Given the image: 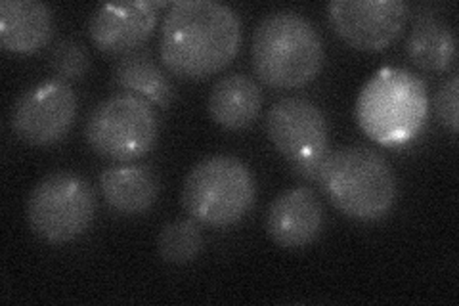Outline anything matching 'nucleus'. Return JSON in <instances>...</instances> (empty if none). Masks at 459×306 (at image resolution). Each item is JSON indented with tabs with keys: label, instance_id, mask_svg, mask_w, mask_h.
Here are the masks:
<instances>
[{
	"label": "nucleus",
	"instance_id": "nucleus-17",
	"mask_svg": "<svg viewBox=\"0 0 459 306\" xmlns=\"http://www.w3.org/2000/svg\"><path fill=\"white\" fill-rule=\"evenodd\" d=\"M406 48L415 66L442 73L450 69L455 60V35L450 25L427 18L415 23Z\"/></svg>",
	"mask_w": 459,
	"mask_h": 306
},
{
	"label": "nucleus",
	"instance_id": "nucleus-8",
	"mask_svg": "<svg viewBox=\"0 0 459 306\" xmlns=\"http://www.w3.org/2000/svg\"><path fill=\"white\" fill-rule=\"evenodd\" d=\"M266 133L291 169L318 182L329 152V128L322 109L307 98H281L266 115Z\"/></svg>",
	"mask_w": 459,
	"mask_h": 306
},
{
	"label": "nucleus",
	"instance_id": "nucleus-11",
	"mask_svg": "<svg viewBox=\"0 0 459 306\" xmlns=\"http://www.w3.org/2000/svg\"><path fill=\"white\" fill-rule=\"evenodd\" d=\"M165 3L128 0V3L102 4L91 18V39L108 54L133 52L146 42L157 23V10Z\"/></svg>",
	"mask_w": 459,
	"mask_h": 306
},
{
	"label": "nucleus",
	"instance_id": "nucleus-2",
	"mask_svg": "<svg viewBox=\"0 0 459 306\" xmlns=\"http://www.w3.org/2000/svg\"><path fill=\"white\" fill-rule=\"evenodd\" d=\"M251 60L256 77L272 89H300L320 73L324 45L310 20L293 10H278L256 25Z\"/></svg>",
	"mask_w": 459,
	"mask_h": 306
},
{
	"label": "nucleus",
	"instance_id": "nucleus-4",
	"mask_svg": "<svg viewBox=\"0 0 459 306\" xmlns=\"http://www.w3.org/2000/svg\"><path fill=\"white\" fill-rule=\"evenodd\" d=\"M429 113L423 81L406 69H379L356 101V119L368 138L386 148L418 136Z\"/></svg>",
	"mask_w": 459,
	"mask_h": 306
},
{
	"label": "nucleus",
	"instance_id": "nucleus-5",
	"mask_svg": "<svg viewBox=\"0 0 459 306\" xmlns=\"http://www.w3.org/2000/svg\"><path fill=\"white\" fill-rule=\"evenodd\" d=\"M256 196L249 167L232 155H214L197 163L182 186V205L194 221L226 228L246 216Z\"/></svg>",
	"mask_w": 459,
	"mask_h": 306
},
{
	"label": "nucleus",
	"instance_id": "nucleus-16",
	"mask_svg": "<svg viewBox=\"0 0 459 306\" xmlns=\"http://www.w3.org/2000/svg\"><path fill=\"white\" fill-rule=\"evenodd\" d=\"M113 81L119 89L146 100L150 106L167 108L175 100V86L148 56L131 54L115 66Z\"/></svg>",
	"mask_w": 459,
	"mask_h": 306
},
{
	"label": "nucleus",
	"instance_id": "nucleus-18",
	"mask_svg": "<svg viewBox=\"0 0 459 306\" xmlns=\"http://www.w3.org/2000/svg\"><path fill=\"white\" fill-rule=\"evenodd\" d=\"M157 249L161 258L170 265H188L204 249V232L195 221L180 218L163 226L157 240Z\"/></svg>",
	"mask_w": 459,
	"mask_h": 306
},
{
	"label": "nucleus",
	"instance_id": "nucleus-6",
	"mask_svg": "<svg viewBox=\"0 0 459 306\" xmlns=\"http://www.w3.org/2000/svg\"><path fill=\"white\" fill-rule=\"evenodd\" d=\"M92 186L71 172L42 179L27 197L25 214L33 234L48 243H67L84 234L94 221Z\"/></svg>",
	"mask_w": 459,
	"mask_h": 306
},
{
	"label": "nucleus",
	"instance_id": "nucleus-10",
	"mask_svg": "<svg viewBox=\"0 0 459 306\" xmlns=\"http://www.w3.org/2000/svg\"><path fill=\"white\" fill-rule=\"evenodd\" d=\"M77 115V96L60 79L45 81L27 91L12 109V130L31 145L60 142Z\"/></svg>",
	"mask_w": 459,
	"mask_h": 306
},
{
	"label": "nucleus",
	"instance_id": "nucleus-14",
	"mask_svg": "<svg viewBox=\"0 0 459 306\" xmlns=\"http://www.w3.org/2000/svg\"><path fill=\"white\" fill-rule=\"evenodd\" d=\"M263 108L261 86L247 75L232 73L214 83L209 94V113L212 121L226 130L251 127Z\"/></svg>",
	"mask_w": 459,
	"mask_h": 306
},
{
	"label": "nucleus",
	"instance_id": "nucleus-7",
	"mask_svg": "<svg viewBox=\"0 0 459 306\" xmlns=\"http://www.w3.org/2000/svg\"><path fill=\"white\" fill-rule=\"evenodd\" d=\"M84 135L96 153L126 163L152 152L160 135V123L146 100L117 94L98 104Z\"/></svg>",
	"mask_w": 459,
	"mask_h": 306
},
{
	"label": "nucleus",
	"instance_id": "nucleus-3",
	"mask_svg": "<svg viewBox=\"0 0 459 306\" xmlns=\"http://www.w3.org/2000/svg\"><path fill=\"white\" fill-rule=\"evenodd\" d=\"M318 184L342 214L360 223L379 221L396 201V179L389 162L364 145L329 150Z\"/></svg>",
	"mask_w": 459,
	"mask_h": 306
},
{
	"label": "nucleus",
	"instance_id": "nucleus-9",
	"mask_svg": "<svg viewBox=\"0 0 459 306\" xmlns=\"http://www.w3.org/2000/svg\"><path fill=\"white\" fill-rule=\"evenodd\" d=\"M335 33L356 50H385L400 37L408 20L402 0H333L327 6Z\"/></svg>",
	"mask_w": 459,
	"mask_h": 306
},
{
	"label": "nucleus",
	"instance_id": "nucleus-1",
	"mask_svg": "<svg viewBox=\"0 0 459 306\" xmlns=\"http://www.w3.org/2000/svg\"><path fill=\"white\" fill-rule=\"evenodd\" d=\"M241 23L232 8L214 0H178L161 27V60L184 79H207L234 60Z\"/></svg>",
	"mask_w": 459,
	"mask_h": 306
},
{
	"label": "nucleus",
	"instance_id": "nucleus-15",
	"mask_svg": "<svg viewBox=\"0 0 459 306\" xmlns=\"http://www.w3.org/2000/svg\"><path fill=\"white\" fill-rule=\"evenodd\" d=\"M100 188L108 205L121 214L146 213L160 196V180L150 167L119 165L100 174Z\"/></svg>",
	"mask_w": 459,
	"mask_h": 306
},
{
	"label": "nucleus",
	"instance_id": "nucleus-19",
	"mask_svg": "<svg viewBox=\"0 0 459 306\" xmlns=\"http://www.w3.org/2000/svg\"><path fill=\"white\" fill-rule=\"evenodd\" d=\"M50 69L60 81H81L91 69V57L81 42L64 39L56 42L48 56Z\"/></svg>",
	"mask_w": 459,
	"mask_h": 306
},
{
	"label": "nucleus",
	"instance_id": "nucleus-12",
	"mask_svg": "<svg viewBox=\"0 0 459 306\" xmlns=\"http://www.w3.org/2000/svg\"><path fill=\"white\" fill-rule=\"evenodd\" d=\"M324 205L314 189L307 186L281 192L270 203L266 232L283 249H303L318 240L324 228Z\"/></svg>",
	"mask_w": 459,
	"mask_h": 306
},
{
	"label": "nucleus",
	"instance_id": "nucleus-20",
	"mask_svg": "<svg viewBox=\"0 0 459 306\" xmlns=\"http://www.w3.org/2000/svg\"><path fill=\"white\" fill-rule=\"evenodd\" d=\"M457 96H459V77L454 75L450 81H446L440 86V91L437 92V98H435V108L440 121L446 125L454 135L459 128V115H457L459 98Z\"/></svg>",
	"mask_w": 459,
	"mask_h": 306
},
{
	"label": "nucleus",
	"instance_id": "nucleus-13",
	"mask_svg": "<svg viewBox=\"0 0 459 306\" xmlns=\"http://www.w3.org/2000/svg\"><path fill=\"white\" fill-rule=\"evenodd\" d=\"M52 10L37 0L0 3V45L8 52L31 54L47 47L52 37Z\"/></svg>",
	"mask_w": 459,
	"mask_h": 306
}]
</instances>
